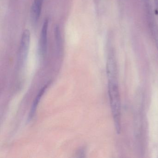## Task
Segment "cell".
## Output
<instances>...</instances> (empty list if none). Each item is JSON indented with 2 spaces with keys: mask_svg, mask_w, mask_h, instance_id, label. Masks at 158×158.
Here are the masks:
<instances>
[{
  "mask_svg": "<svg viewBox=\"0 0 158 158\" xmlns=\"http://www.w3.org/2000/svg\"><path fill=\"white\" fill-rule=\"evenodd\" d=\"M109 94L115 130L119 134L121 131V104L117 79L109 80Z\"/></svg>",
  "mask_w": 158,
  "mask_h": 158,
  "instance_id": "obj_1",
  "label": "cell"
},
{
  "mask_svg": "<svg viewBox=\"0 0 158 158\" xmlns=\"http://www.w3.org/2000/svg\"><path fill=\"white\" fill-rule=\"evenodd\" d=\"M31 40V34L28 29H26L23 32L20 42V48H19V59L23 61L27 56L30 46Z\"/></svg>",
  "mask_w": 158,
  "mask_h": 158,
  "instance_id": "obj_2",
  "label": "cell"
},
{
  "mask_svg": "<svg viewBox=\"0 0 158 158\" xmlns=\"http://www.w3.org/2000/svg\"><path fill=\"white\" fill-rule=\"evenodd\" d=\"M48 20L45 19L42 26L39 41V49L40 53L45 54L47 51L48 43Z\"/></svg>",
  "mask_w": 158,
  "mask_h": 158,
  "instance_id": "obj_3",
  "label": "cell"
},
{
  "mask_svg": "<svg viewBox=\"0 0 158 158\" xmlns=\"http://www.w3.org/2000/svg\"><path fill=\"white\" fill-rule=\"evenodd\" d=\"M43 0H34L31 8V16L34 22L38 20L41 13Z\"/></svg>",
  "mask_w": 158,
  "mask_h": 158,
  "instance_id": "obj_4",
  "label": "cell"
},
{
  "mask_svg": "<svg viewBox=\"0 0 158 158\" xmlns=\"http://www.w3.org/2000/svg\"><path fill=\"white\" fill-rule=\"evenodd\" d=\"M54 34H55V39H56V44L57 46L60 47L62 43L61 36L60 31V27L58 26H55L54 29Z\"/></svg>",
  "mask_w": 158,
  "mask_h": 158,
  "instance_id": "obj_5",
  "label": "cell"
},
{
  "mask_svg": "<svg viewBox=\"0 0 158 158\" xmlns=\"http://www.w3.org/2000/svg\"><path fill=\"white\" fill-rule=\"evenodd\" d=\"M46 88H47V86H45L42 89V90H41L40 93L39 94L37 98L36 99L35 101V103H34V105H33V108H32V110H31V115H30V116H31V117L32 115H33V114L35 113V110H36V107L39 101L40 96H41V95L43 94V92L45 91Z\"/></svg>",
  "mask_w": 158,
  "mask_h": 158,
  "instance_id": "obj_6",
  "label": "cell"
}]
</instances>
